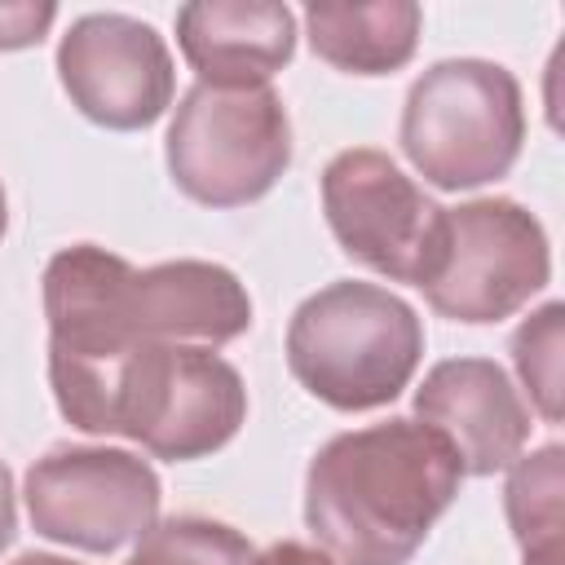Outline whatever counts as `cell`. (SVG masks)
Returning <instances> with one entry per match:
<instances>
[{
	"instance_id": "6da1fadb",
	"label": "cell",
	"mask_w": 565,
	"mask_h": 565,
	"mask_svg": "<svg viewBox=\"0 0 565 565\" xmlns=\"http://www.w3.org/2000/svg\"><path fill=\"white\" fill-rule=\"evenodd\" d=\"M463 468L419 419L331 437L305 477V521L335 565H406L455 503Z\"/></svg>"
},
{
	"instance_id": "7a4b0ae2",
	"label": "cell",
	"mask_w": 565,
	"mask_h": 565,
	"mask_svg": "<svg viewBox=\"0 0 565 565\" xmlns=\"http://www.w3.org/2000/svg\"><path fill=\"white\" fill-rule=\"evenodd\" d=\"M424 358L419 313L388 287L340 278L300 300L287 327L291 375L335 411L388 406Z\"/></svg>"
},
{
	"instance_id": "3957f363",
	"label": "cell",
	"mask_w": 565,
	"mask_h": 565,
	"mask_svg": "<svg viewBox=\"0 0 565 565\" xmlns=\"http://www.w3.org/2000/svg\"><path fill=\"white\" fill-rule=\"evenodd\" d=\"M525 141V102L508 66L446 57L428 66L402 106V150L437 190H477L512 172Z\"/></svg>"
},
{
	"instance_id": "277c9868",
	"label": "cell",
	"mask_w": 565,
	"mask_h": 565,
	"mask_svg": "<svg viewBox=\"0 0 565 565\" xmlns=\"http://www.w3.org/2000/svg\"><path fill=\"white\" fill-rule=\"evenodd\" d=\"M291 163V119L269 84H194L168 124V172L203 207H243Z\"/></svg>"
},
{
	"instance_id": "5b68a950",
	"label": "cell",
	"mask_w": 565,
	"mask_h": 565,
	"mask_svg": "<svg viewBox=\"0 0 565 565\" xmlns=\"http://www.w3.org/2000/svg\"><path fill=\"white\" fill-rule=\"evenodd\" d=\"M247 419L243 375L199 344H141L128 362L115 437L137 441L154 459L185 463L221 450Z\"/></svg>"
},
{
	"instance_id": "8992f818",
	"label": "cell",
	"mask_w": 565,
	"mask_h": 565,
	"mask_svg": "<svg viewBox=\"0 0 565 565\" xmlns=\"http://www.w3.org/2000/svg\"><path fill=\"white\" fill-rule=\"evenodd\" d=\"M322 212L358 265L424 287L446 247V207H437L384 150H340L322 168Z\"/></svg>"
},
{
	"instance_id": "52a82bcc",
	"label": "cell",
	"mask_w": 565,
	"mask_h": 565,
	"mask_svg": "<svg viewBox=\"0 0 565 565\" xmlns=\"http://www.w3.org/2000/svg\"><path fill=\"white\" fill-rule=\"evenodd\" d=\"M552 278L539 216L516 199H472L446 207V247L424 300L455 322H503Z\"/></svg>"
},
{
	"instance_id": "ba28073f",
	"label": "cell",
	"mask_w": 565,
	"mask_h": 565,
	"mask_svg": "<svg viewBox=\"0 0 565 565\" xmlns=\"http://www.w3.org/2000/svg\"><path fill=\"white\" fill-rule=\"evenodd\" d=\"M22 494L35 534L97 556L137 543L163 499L154 468L115 446H53L26 468Z\"/></svg>"
},
{
	"instance_id": "9c48e42d",
	"label": "cell",
	"mask_w": 565,
	"mask_h": 565,
	"mask_svg": "<svg viewBox=\"0 0 565 565\" xmlns=\"http://www.w3.org/2000/svg\"><path fill=\"white\" fill-rule=\"evenodd\" d=\"M57 79L71 106L115 132L150 128L177 93L163 35L128 13H84L57 44Z\"/></svg>"
},
{
	"instance_id": "30bf717a",
	"label": "cell",
	"mask_w": 565,
	"mask_h": 565,
	"mask_svg": "<svg viewBox=\"0 0 565 565\" xmlns=\"http://www.w3.org/2000/svg\"><path fill=\"white\" fill-rule=\"evenodd\" d=\"M415 415L459 459L468 477H490L521 459L530 441V406L508 371L490 358H446L415 388Z\"/></svg>"
},
{
	"instance_id": "8fae6325",
	"label": "cell",
	"mask_w": 565,
	"mask_h": 565,
	"mask_svg": "<svg viewBox=\"0 0 565 565\" xmlns=\"http://www.w3.org/2000/svg\"><path fill=\"white\" fill-rule=\"evenodd\" d=\"M128 322L137 340L221 349L252 327V296L234 269L212 260H163L150 269L132 265Z\"/></svg>"
},
{
	"instance_id": "7c38bea8",
	"label": "cell",
	"mask_w": 565,
	"mask_h": 565,
	"mask_svg": "<svg viewBox=\"0 0 565 565\" xmlns=\"http://www.w3.org/2000/svg\"><path fill=\"white\" fill-rule=\"evenodd\" d=\"M177 44L199 84H269L296 53V13L274 0H194L177 9Z\"/></svg>"
},
{
	"instance_id": "4fadbf2b",
	"label": "cell",
	"mask_w": 565,
	"mask_h": 565,
	"mask_svg": "<svg viewBox=\"0 0 565 565\" xmlns=\"http://www.w3.org/2000/svg\"><path fill=\"white\" fill-rule=\"evenodd\" d=\"M419 4L375 0V4H309L305 31L309 49L349 75H393L415 57L419 44Z\"/></svg>"
},
{
	"instance_id": "5bb4252c",
	"label": "cell",
	"mask_w": 565,
	"mask_h": 565,
	"mask_svg": "<svg viewBox=\"0 0 565 565\" xmlns=\"http://www.w3.org/2000/svg\"><path fill=\"white\" fill-rule=\"evenodd\" d=\"M561 446L547 441L525 459H512L508 486H503V508L512 521V534L521 552H547L561 547Z\"/></svg>"
},
{
	"instance_id": "9a60e30c",
	"label": "cell",
	"mask_w": 565,
	"mask_h": 565,
	"mask_svg": "<svg viewBox=\"0 0 565 565\" xmlns=\"http://www.w3.org/2000/svg\"><path fill=\"white\" fill-rule=\"evenodd\" d=\"M252 561H256L252 543L234 525L207 516L154 521L137 539V552L128 556V565H252Z\"/></svg>"
},
{
	"instance_id": "2e32d148",
	"label": "cell",
	"mask_w": 565,
	"mask_h": 565,
	"mask_svg": "<svg viewBox=\"0 0 565 565\" xmlns=\"http://www.w3.org/2000/svg\"><path fill=\"white\" fill-rule=\"evenodd\" d=\"M561 318L565 305L552 300L539 313H530L512 335L516 375L547 424H561Z\"/></svg>"
},
{
	"instance_id": "e0dca14e",
	"label": "cell",
	"mask_w": 565,
	"mask_h": 565,
	"mask_svg": "<svg viewBox=\"0 0 565 565\" xmlns=\"http://www.w3.org/2000/svg\"><path fill=\"white\" fill-rule=\"evenodd\" d=\"M57 4H0V49H31L53 26Z\"/></svg>"
},
{
	"instance_id": "ac0fdd59",
	"label": "cell",
	"mask_w": 565,
	"mask_h": 565,
	"mask_svg": "<svg viewBox=\"0 0 565 565\" xmlns=\"http://www.w3.org/2000/svg\"><path fill=\"white\" fill-rule=\"evenodd\" d=\"M252 565H335V556H331V552H322V547H309V543L282 539V543H269Z\"/></svg>"
},
{
	"instance_id": "d6986e66",
	"label": "cell",
	"mask_w": 565,
	"mask_h": 565,
	"mask_svg": "<svg viewBox=\"0 0 565 565\" xmlns=\"http://www.w3.org/2000/svg\"><path fill=\"white\" fill-rule=\"evenodd\" d=\"M13 530H18V508H13V472L4 468L0 459V552L13 543Z\"/></svg>"
},
{
	"instance_id": "ffe728a7",
	"label": "cell",
	"mask_w": 565,
	"mask_h": 565,
	"mask_svg": "<svg viewBox=\"0 0 565 565\" xmlns=\"http://www.w3.org/2000/svg\"><path fill=\"white\" fill-rule=\"evenodd\" d=\"M13 565H75V561H66V556H53V552H22Z\"/></svg>"
},
{
	"instance_id": "44dd1931",
	"label": "cell",
	"mask_w": 565,
	"mask_h": 565,
	"mask_svg": "<svg viewBox=\"0 0 565 565\" xmlns=\"http://www.w3.org/2000/svg\"><path fill=\"white\" fill-rule=\"evenodd\" d=\"M525 565H561V547H547V552H530Z\"/></svg>"
},
{
	"instance_id": "7402d4cb",
	"label": "cell",
	"mask_w": 565,
	"mask_h": 565,
	"mask_svg": "<svg viewBox=\"0 0 565 565\" xmlns=\"http://www.w3.org/2000/svg\"><path fill=\"white\" fill-rule=\"evenodd\" d=\"M4 230H9V203H4V185H0V238H4Z\"/></svg>"
}]
</instances>
